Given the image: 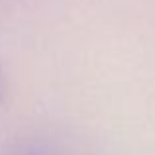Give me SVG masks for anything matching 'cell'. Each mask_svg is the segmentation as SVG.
Instances as JSON below:
<instances>
[{
  "label": "cell",
  "mask_w": 155,
  "mask_h": 155,
  "mask_svg": "<svg viewBox=\"0 0 155 155\" xmlns=\"http://www.w3.org/2000/svg\"><path fill=\"white\" fill-rule=\"evenodd\" d=\"M4 94H6V77H4L2 67H0V102H2Z\"/></svg>",
  "instance_id": "obj_1"
}]
</instances>
